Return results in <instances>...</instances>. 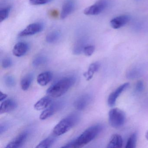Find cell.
Here are the masks:
<instances>
[{
  "label": "cell",
  "instance_id": "6da1fadb",
  "mask_svg": "<svg viewBox=\"0 0 148 148\" xmlns=\"http://www.w3.org/2000/svg\"><path fill=\"white\" fill-rule=\"evenodd\" d=\"M76 82L74 77H66L53 84L50 86L47 91V93L49 97L53 98H58L63 96Z\"/></svg>",
  "mask_w": 148,
  "mask_h": 148
},
{
  "label": "cell",
  "instance_id": "7a4b0ae2",
  "mask_svg": "<svg viewBox=\"0 0 148 148\" xmlns=\"http://www.w3.org/2000/svg\"><path fill=\"white\" fill-rule=\"evenodd\" d=\"M103 126L101 124H97L89 127L79 136L73 140V148H82L95 139L101 132Z\"/></svg>",
  "mask_w": 148,
  "mask_h": 148
},
{
  "label": "cell",
  "instance_id": "3957f363",
  "mask_svg": "<svg viewBox=\"0 0 148 148\" xmlns=\"http://www.w3.org/2000/svg\"><path fill=\"white\" fill-rule=\"evenodd\" d=\"M79 121V116L77 114H72L60 120L53 130V134L55 136H59L70 130Z\"/></svg>",
  "mask_w": 148,
  "mask_h": 148
},
{
  "label": "cell",
  "instance_id": "277c9868",
  "mask_svg": "<svg viewBox=\"0 0 148 148\" xmlns=\"http://www.w3.org/2000/svg\"><path fill=\"white\" fill-rule=\"evenodd\" d=\"M125 121V113L120 109L117 108H113L109 112V123L113 128L122 127Z\"/></svg>",
  "mask_w": 148,
  "mask_h": 148
},
{
  "label": "cell",
  "instance_id": "5b68a950",
  "mask_svg": "<svg viewBox=\"0 0 148 148\" xmlns=\"http://www.w3.org/2000/svg\"><path fill=\"white\" fill-rule=\"evenodd\" d=\"M45 26L43 23L40 22L32 23L27 26L18 34V37H25L37 34L44 30Z\"/></svg>",
  "mask_w": 148,
  "mask_h": 148
},
{
  "label": "cell",
  "instance_id": "8992f818",
  "mask_svg": "<svg viewBox=\"0 0 148 148\" xmlns=\"http://www.w3.org/2000/svg\"><path fill=\"white\" fill-rule=\"evenodd\" d=\"M106 6V2L104 1L100 0L93 5L86 8L84 10V14L86 15H98L105 9Z\"/></svg>",
  "mask_w": 148,
  "mask_h": 148
},
{
  "label": "cell",
  "instance_id": "52a82bcc",
  "mask_svg": "<svg viewBox=\"0 0 148 148\" xmlns=\"http://www.w3.org/2000/svg\"><path fill=\"white\" fill-rule=\"evenodd\" d=\"M130 84L128 83H125L119 86L114 91L112 92L108 97L107 103L108 105L110 107L115 106L116 101L119 95L123 92L125 90H126L129 87Z\"/></svg>",
  "mask_w": 148,
  "mask_h": 148
},
{
  "label": "cell",
  "instance_id": "ba28073f",
  "mask_svg": "<svg viewBox=\"0 0 148 148\" xmlns=\"http://www.w3.org/2000/svg\"><path fill=\"white\" fill-rule=\"evenodd\" d=\"M76 8V3L74 0H66L63 4L60 13V18L64 19L71 14Z\"/></svg>",
  "mask_w": 148,
  "mask_h": 148
},
{
  "label": "cell",
  "instance_id": "9c48e42d",
  "mask_svg": "<svg viewBox=\"0 0 148 148\" xmlns=\"http://www.w3.org/2000/svg\"><path fill=\"white\" fill-rule=\"evenodd\" d=\"M91 100V96L90 94H84L76 99L74 104V107L78 110H83L90 104Z\"/></svg>",
  "mask_w": 148,
  "mask_h": 148
},
{
  "label": "cell",
  "instance_id": "30bf717a",
  "mask_svg": "<svg viewBox=\"0 0 148 148\" xmlns=\"http://www.w3.org/2000/svg\"><path fill=\"white\" fill-rule=\"evenodd\" d=\"M27 137V134L26 132L19 134L7 145L5 148H18L21 147L26 140Z\"/></svg>",
  "mask_w": 148,
  "mask_h": 148
},
{
  "label": "cell",
  "instance_id": "8fae6325",
  "mask_svg": "<svg viewBox=\"0 0 148 148\" xmlns=\"http://www.w3.org/2000/svg\"><path fill=\"white\" fill-rule=\"evenodd\" d=\"M145 67L139 65L134 66L127 71L126 73V78L129 79H135L142 76L145 71Z\"/></svg>",
  "mask_w": 148,
  "mask_h": 148
},
{
  "label": "cell",
  "instance_id": "7c38bea8",
  "mask_svg": "<svg viewBox=\"0 0 148 148\" xmlns=\"http://www.w3.org/2000/svg\"><path fill=\"white\" fill-rule=\"evenodd\" d=\"M130 20V17L128 15H121L112 19L110 21V25L113 29H119L125 25Z\"/></svg>",
  "mask_w": 148,
  "mask_h": 148
},
{
  "label": "cell",
  "instance_id": "4fadbf2b",
  "mask_svg": "<svg viewBox=\"0 0 148 148\" xmlns=\"http://www.w3.org/2000/svg\"><path fill=\"white\" fill-rule=\"evenodd\" d=\"M29 48L27 43L25 42H18L14 47L13 54L17 57H22L27 52Z\"/></svg>",
  "mask_w": 148,
  "mask_h": 148
},
{
  "label": "cell",
  "instance_id": "5bb4252c",
  "mask_svg": "<svg viewBox=\"0 0 148 148\" xmlns=\"http://www.w3.org/2000/svg\"><path fill=\"white\" fill-rule=\"evenodd\" d=\"M17 107L16 102L12 99L5 100L1 103L0 106V113H7L15 110Z\"/></svg>",
  "mask_w": 148,
  "mask_h": 148
},
{
  "label": "cell",
  "instance_id": "9a60e30c",
  "mask_svg": "<svg viewBox=\"0 0 148 148\" xmlns=\"http://www.w3.org/2000/svg\"><path fill=\"white\" fill-rule=\"evenodd\" d=\"M52 78V74L51 72H44L40 73L37 77V82L41 86H45L50 83Z\"/></svg>",
  "mask_w": 148,
  "mask_h": 148
},
{
  "label": "cell",
  "instance_id": "2e32d148",
  "mask_svg": "<svg viewBox=\"0 0 148 148\" xmlns=\"http://www.w3.org/2000/svg\"><path fill=\"white\" fill-rule=\"evenodd\" d=\"M60 105L58 103H54L50 106L48 108L43 111L40 116V119L44 120L47 119L51 116L53 115L55 112L58 110L60 107Z\"/></svg>",
  "mask_w": 148,
  "mask_h": 148
},
{
  "label": "cell",
  "instance_id": "e0dca14e",
  "mask_svg": "<svg viewBox=\"0 0 148 148\" xmlns=\"http://www.w3.org/2000/svg\"><path fill=\"white\" fill-rule=\"evenodd\" d=\"M122 137L119 134H114L110 139L107 147L108 148H119L123 146Z\"/></svg>",
  "mask_w": 148,
  "mask_h": 148
},
{
  "label": "cell",
  "instance_id": "ac0fdd59",
  "mask_svg": "<svg viewBox=\"0 0 148 148\" xmlns=\"http://www.w3.org/2000/svg\"><path fill=\"white\" fill-rule=\"evenodd\" d=\"M51 97H44L40 99L34 104V108L38 111L45 110L51 103Z\"/></svg>",
  "mask_w": 148,
  "mask_h": 148
},
{
  "label": "cell",
  "instance_id": "d6986e66",
  "mask_svg": "<svg viewBox=\"0 0 148 148\" xmlns=\"http://www.w3.org/2000/svg\"><path fill=\"white\" fill-rule=\"evenodd\" d=\"M99 67L100 64L97 62H94L90 65L88 71L84 74V76L86 79V80L89 81L92 78L94 73L98 71Z\"/></svg>",
  "mask_w": 148,
  "mask_h": 148
},
{
  "label": "cell",
  "instance_id": "ffe728a7",
  "mask_svg": "<svg viewBox=\"0 0 148 148\" xmlns=\"http://www.w3.org/2000/svg\"><path fill=\"white\" fill-rule=\"evenodd\" d=\"M86 39L84 38H81L78 40L76 42L73 47V52L75 55H79L83 52L84 48L86 46Z\"/></svg>",
  "mask_w": 148,
  "mask_h": 148
},
{
  "label": "cell",
  "instance_id": "44dd1931",
  "mask_svg": "<svg viewBox=\"0 0 148 148\" xmlns=\"http://www.w3.org/2000/svg\"><path fill=\"white\" fill-rule=\"evenodd\" d=\"M61 37L60 31L55 30L49 33L46 37V41L49 44H53L58 42Z\"/></svg>",
  "mask_w": 148,
  "mask_h": 148
},
{
  "label": "cell",
  "instance_id": "7402d4cb",
  "mask_svg": "<svg viewBox=\"0 0 148 148\" xmlns=\"http://www.w3.org/2000/svg\"><path fill=\"white\" fill-rule=\"evenodd\" d=\"M33 75L32 74H29L24 77L21 81V89L24 91H26L29 89L31 86L32 81Z\"/></svg>",
  "mask_w": 148,
  "mask_h": 148
},
{
  "label": "cell",
  "instance_id": "603a6c76",
  "mask_svg": "<svg viewBox=\"0 0 148 148\" xmlns=\"http://www.w3.org/2000/svg\"><path fill=\"white\" fill-rule=\"evenodd\" d=\"M56 141L55 137H50L41 141L37 146V148H48L51 147Z\"/></svg>",
  "mask_w": 148,
  "mask_h": 148
},
{
  "label": "cell",
  "instance_id": "cb8c5ba5",
  "mask_svg": "<svg viewBox=\"0 0 148 148\" xmlns=\"http://www.w3.org/2000/svg\"><path fill=\"white\" fill-rule=\"evenodd\" d=\"M137 140V134L136 132L132 133L129 137L127 143H126V148H134L136 147Z\"/></svg>",
  "mask_w": 148,
  "mask_h": 148
},
{
  "label": "cell",
  "instance_id": "d4e9b609",
  "mask_svg": "<svg viewBox=\"0 0 148 148\" xmlns=\"http://www.w3.org/2000/svg\"><path fill=\"white\" fill-rule=\"evenodd\" d=\"M47 58L43 55H39L36 57L33 61V65L35 67L44 64L47 62Z\"/></svg>",
  "mask_w": 148,
  "mask_h": 148
},
{
  "label": "cell",
  "instance_id": "484cf974",
  "mask_svg": "<svg viewBox=\"0 0 148 148\" xmlns=\"http://www.w3.org/2000/svg\"><path fill=\"white\" fill-rule=\"evenodd\" d=\"M11 8L7 7L1 9L0 11V21L3 22L8 18L11 12Z\"/></svg>",
  "mask_w": 148,
  "mask_h": 148
},
{
  "label": "cell",
  "instance_id": "4316f807",
  "mask_svg": "<svg viewBox=\"0 0 148 148\" xmlns=\"http://www.w3.org/2000/svg\"><path fill=\"white\" fill-rule=\"evenodd\" d=\"M4 82L8 87H13L15 85L16 82L15 79L11 75H7L4 77Z\"/></svg>",
  "mask_w": 148,
  "mask_h": 148
},
{
  "label": "cell",
  "instance_id": "83f0119b",
  "mask_svg": "<svg viewBox=\"0 0 148 148\" xmlns=\"http://www.w3.org/2000/svg\"><path fill=\"white\" fill-rule=\"evenodd\" d=\"M95 47L92 45H87L85 47L83 52L85 55L87 57L91 56L95 51Z\"/></svg>",
  "mask_w": 148,
  "mask_h": 148
},
{
  "label": "cell",
  "instance_id": "f1b7e54d",
  "mask_svg": "<svg viewBox=\"0 0 148 148\" xmlns=\"http://www.w3.org/2000/svg\"><path fill=\"white\" fill-rule=\"evenodd\" d=\"M53 0H29L30 4L33 5H41L51 3Z\"/></svg>",
  "mask_w": 148,
  "mask_h": 148
},
{
  "label": "cell",
  "instance_id": "f546056e",
  "mask_svg": "<svg viewBox=\"0 0 148 148\" xmlns=\"http://www.w3.org/2000/svg\"><path fill=\"white\" fill-rule=\"evenodd\" d=\"M144 89V85L142 80H139L137 82L135 86V92L136 93H141Z\"/></svg>",
  "mask_w": 148,
  "mask_h": 148
},
{
  "label": "cell",
  "instance_id": "4dcf8cb0",
  "mask_svg": "<svg viewBox=\"0 0 148 148\" xmlns=\"http://www.w3.org/2000/svg\"><path fill=\"white\" fill-rule=\"evenodd\" d=\"M12 60L10 58H4L2 60L1 65L3 68L6 69L12 66Z\"/></svg>",
  "mask_w": 148,
  "mask_h": 148
},
{
  "label": "cell",
  "instance_id": "1f68e13d",
  "mask_svg": "<svg viewBox=\"0 0 148 148\" xmlns=\"http://www.w3.org/2000/svg\"><path fill=\"white\" fill-rule=\"evenodd\" d=\"M0 93H1V95H0V101L2 102V101H4V100H5V99H6L8 97V95L5 94V93H3L1 91L0 92Z\"/></svg>",
  "mask_w": 148,
  "mask_h": 148
},
{
  "label": "cell",
  "instance_id": "d6a6232c",
  "mask_svg": "<svg viewBox=\"0 0 148 148\" xmlns=\"http://www.w3.org/2000/svg\"><path fill=\"white\" fill-rule=\"evenodd\" d=\"M7 127L5 125H1L0 127V134H2L6 130Z\"/></svg>",
  "mask_w": 148,
  "mask_h": 148
},
{
  "label": "cell",
  "instance_id": "836d02e7",
  "mask_svg": "<svg viewBox=\"0 0 148 148\" xmlns=\"http://www.w3.org/2000/svg\"><path fill=\"white\" fill-rule=\"evenodd\" d=\"M145 137H146V139L148 140V131L146 132V134H145Z\"/></svg>",
  "mask_w": 148,
  "mask_h": 148
}]
</instances>
